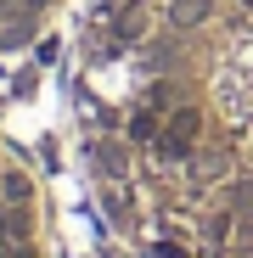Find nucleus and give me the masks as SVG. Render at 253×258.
<instances>
[{
    "instance_id": "nucleus-1",
    "label": "nucleus",
    "mask_w": 253,
    "mask_h": 258,
    "mask_svg": "<svg viewBox=\"0 0 253 258\" xmlns=\"http://www.w3.org/2000/svg\"><path fill=\"white\" fill-rule=\"evenodd\" d=\"M0 258H51L45 202L12 146H0Z\"/></svg>"
},
{
    "instance_id": "nucleus-2",
    "label": "nucleus",
    "mask_w": 253,
    "mask_h": 258,
    "mask_svg": "<svg viewBox=\"0 0 253 258\" xmlns=\"http://www.w3.org/2000/svg\"><path fill=\"white\" fill-rule=\"evenodd\" d=\"M57 0H0V51H17L39 34Z\"/></svg>"
}]
</instances>
